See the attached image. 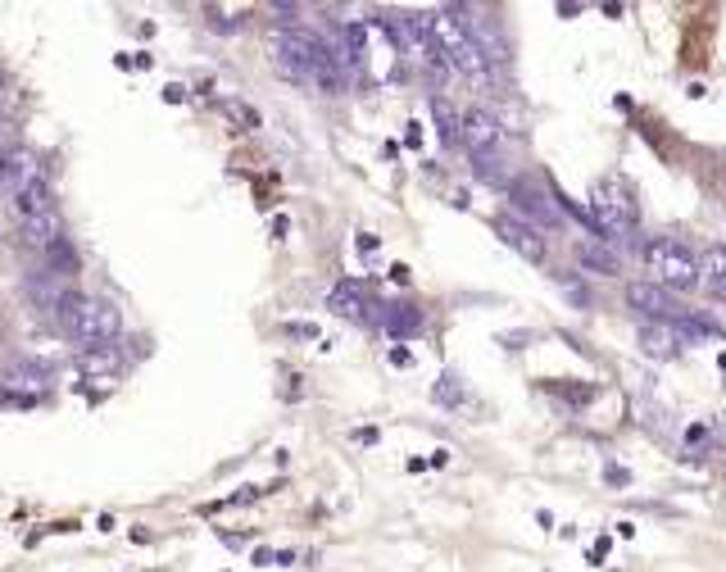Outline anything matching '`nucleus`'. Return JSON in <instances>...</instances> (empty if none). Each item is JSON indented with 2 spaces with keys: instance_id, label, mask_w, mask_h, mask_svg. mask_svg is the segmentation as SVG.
<instances>
[{
  "instance_id": "f257e3e1",
  "label": "nucleus",
  "mask_w": 726,
  "mask_h": 572,
  "mask_svg": "<svg viewBox=\"0 0 726 572\" xmlns=\"http://www.w3.org/2000/svg\"><path fill=\"white\" fill-rule=\"evenodd\" d=\"M268 64H273L282 78L318 87V91H327V96L345 91V82H350L341 69L336 46L309 28H277L273 37H268Z\"/></svg>"
},
{
  "instance_id": "f03ea898",
  "label": "nucleus",
  "mask_w": 726,
  "mask_h": 572,
  "mask_svg": "<svg viewBox=\"0 0 726 572\" xmlns=\"http://www.w3.org/2000/svg\"><path fill=\"white\" fill-rule=\"evenodd\" d=\"M55 318L59 327L78 341L82 350L87 346H114L118 332H123V314H118L109 300H91L82 296V291H64V296H55Z\"/></svg>"
},
{
  "instance_id": "7ed1b4c3",
  "label": "nucleus",
  "mask_w": 726,
  "mask_h": 572,
  "mask_svg": "<svg viewBox=\"0 0 726 572\" xmlns=\"http://www.w3.org/2000/svg\"><path fill=\"white\" fill-rule=\"evenodd\" d=\"M427 23H432V41H436V50H441V60L450 64V69H459L463 78H472L477 87H486V82H491V60L481 55L477 32L463 23V14L450 5V10L427 14Z\"/></svg>"
},
{
  "instance_id": "20e7f679",
  "label": "nucleus",
  "mask_w": 726,
  "mask_h": 572,
  "mask_svg": "<svg viewBox=\"0 0 726 572\" xmlns=\"http://www.w3.org/2000/svg\"><path fill=\"white\" fill-rule=\"evenodd\" d=\"M586 214H590V227L599 232V241H618L640 223V209L622 182H595Z\"/></svg>"
},
{
  "instance_id": "39448f33",
  "label": "nucleus",
  "mask_w": 726,
  "mask_h": 572,
  "mask_svg": "<svg viewBox=\"0 0 726 572\" xmlns=\"http://www.w3.org/2000/svg\"><path fill=\"white\" fill-rule=\"evenodd\" d=\"M645 268H649V282L663 286V291H695V286H699L695 255H690L681 241H672V237L645 246Z\"/></svg>"
},
{
  "instance_id": "423d86ee",
  "label": "nucleus",
  "mask_w": 726,
  "mask_h": 572,
  "mask_svg": "<svg viewBox=\"0 0 726 572\" xmlns=\"http://www.w3.org/2000/svg\"><path fill=\"white\" fill-rule=\"evenodd\" d=\"M50 368L37 364V359L28 355H10V364H5V377H0V386H10L5 391V400H19V405H37L41 395L50 391Z\"/></svg>"
},
{
  "instance_id": "0eeeda50",
  "label": "nucleus",
  "mask_w": 726,
  "mask_h": 572,
  "mask_svg": "<svg viewBox=\"0 0 726 572\" xmlns=\"http://www.w3.org/2000/svg\"><path fill=\"white\" fill-rule=\"evenodd\" d=\"M509 200H513V209H518V214H527L531 227H554L563 218L559 205H554V196L540 187L536 178H513L509 182Z\"/></svg>"
},
{
  "instance_id": "6e6552de",
  "label": "nucleus",
  "mask_w": 726,
  "mask_h": 572,
  "mask_svg": "<svg viewBox=\"0 0 726 572\" xmlns=\"http://www.w3.org/2000/svg\"><path fill=\"white\" fill-rule=\"evenodd\" d=\"M627 300H631V309L649 314L654 323H690V314L672 300V291H663V286H654V282H631Z\"/></svg>"
},
{
  "instance_id": "1a4fd4ad",
  "label": "nucleus",
  "mask_w": 726,
  "mask_h": 572,
  "mask_svg": "<svg viewBox=\"0 0 726 572\" xmlns=\"http://www.w3.org/2000/svg\"><path fill=\"white\" fill-rule=\"evenodd\" d=\"M459 141L477 155H500V119H495L491 109H468L459 114Z\"/></svg>"
},
{
  "instance_id": "9d476101",
  "label": "nucleus",
  "mask_w": 726,
  "mask_h": 572,
  "mask_svg": "<svg viewBox=\"0 0 726 572\" xmlns=\"http://www.w3.org/2000/svg\"><path fill=\"white\" fill-rule=\"evenodd\" d=\"M327 309L336 318H350V323H373V300H368V286L359 277H345V282L332 286V296H327Z\"/></svg>"
},
{
  "instance_id": "9b49d317",
  "label": "nucleus",
  "mask_w": 726,
  "mask_h": 572,
  "mask_svg": "<svg viewBox=\"0 0 726 572\" xmlns=\"http://www.w3.org/2000/svg\"><path fill=\"white\" fill-rule=\"evenodd\" d=\"M495 232H500L504 246H513L522 259H527V264H540V259H545V237H540V232L527 223V218L500 214V218H495Z\"/></svg>"
},
{
  "instance_id": "f8f14e48",
  "label": "nucleus",
  "mask_w": 726,
  "mask_h": 572,
  "mask_svg": "<svg viewBox=\"0 0 726 572\" xmlns=\"http://www.w3.org/2000/svg\"><path fill=\"white\" fill-rule=\"evenodd\" d=\"M37 178H46V173H41L32 150H0V191H5V196H19V191Z\"/></svg>"
},
{
  "instance_id": "ddd939ff",
  "label": "nucleus",
  "mask_w": 726,
  "mask_h": 572,
  "mask_svg": "<svg viewBox=\"0 0 726 572\" xmlns=\"http://www.w3.org/2000/svg\"><path fill=\"white\" fill-rule=\"evenodd\" d=\"M59 237H64V218H59V209H46V214L23 218L19 223V246L23 250H41V255H46Z\"/></svg>"
},
{
  "instance_id": "4468645a",
  "label": "nucleus",
  "mask_w": 726,
  "mask_h": 572,
  "mask_svg": "<svg viewBox=\"0 0 726 572\" xmlns=\"http://www.w3.org/2000/svg\"><path fill=\"white\" fill-rule=\"evenodd\" d=\"M377 323H382L386 336H395V341H409V336L422 332V309L409 305V300H395V305H377Z\"/></svg>"
},
{
  "instance_id": "2eb2a0df",
  "label": "nucleus",
  "mask_w": 726,
  "mask_h": 572,
  "mask_svg": "<svg viewBox=\"0 0 726 572\" xmlns=\"http://www.w3.org/2000/svg\"><path fill=\"white\" fill-rule=\"evenodd\" d=\"M10 209H14V218H19V223H23V218L46 214V209H55V187H50V178L28 182L19 196H10Z\"/></svg>"
},
{
  "instance_id": "dca6fc26",
  "label": "nucleus",
  "mask_w": 726,
  "mask_h": 572,
  "mask_svg": "<svg viewBox=\"0 0 726 572\" xmlns=\"http://www.w3.org/2000/svg\"><path fill=\"white\" fill-rule=\"evenodd\" d=\"M695 273L708 296L726 300V246H708L704 255H695Z\"/></svg>"
},
{
  "instance_id": "f3484780",
  "label": "nucleus",
  "mask_w": 726,
  "mask_h": 572,
  "mask_svg": "<svg viewBox=\"0 0 726 572\" xmlns=\"http://www.w3.org/2000/svg\"><path fill=\"white\" fill-rule=\"evenodd\" d=\"M681 346H686V341H681L677 323H645L640 327V350H645V355L668 359V355H677Z\"/></svg>"
},
{
  "instance_id": "a211bd4d",
  "label": "nucleus",
  "mask_w": 726,
  "mask_h": 572,
  "mask_svg": "<svg viewBox=\"0 0 726 572\" xmlns=\"http://www.w3.org/2000/svg\"><path fill=\"white\" fill-rule=\"evenodd\" d=\"M577 259H581V268H590V273H599V277H613V273H618V255H613L609 246H599V241H581Z\"/></svg>"
},
{
  "instance_id": "6ab92c4d",
  "label": "nucleus",
  "mask_w": 726,
  "mask_h": 572,
  "mask_svg": "<svg viewBox=\"0 0 726 572\" xmlns=\"http://www.w3.org/2000/svg\"><path fill=\"white\" fill-rule=\"evenodd\" d=\"M46 264H50V273H59V277H78L82 273V259H78V250H73L69 237H59L55 246L46 250Z\"/></svg>"
},
{
  "instance_id": "aec40b11",
  "label": "nucleus",
  "mask_w": 726,
  "mask_h": 572,
  "mask_svg": "<svg viewBox=\"0 0 726 572\" xmlns=\"http://www.w3.org/2000/svg\"><path fill=\"white\" fill-rule=\"evenodd\" d=\"M118 364H123L118 346H87V350L78 355V368H82V373H114Z\"/></svg>"
},
{
  "instance_id": "412c9836",
  "label": "nucleus",
  "mask_w": 726,
  "mask_h": 572,
  "mask_svg": "<svg viewBox=\"0 0 726 572\" xmlns=\"http://www.w3.org/2000/svg\"><path fill=\"white\" fill-rule=\"evenodd\" d=\"M432 114H436V128H441V141L445 146H454V141H459V114L450 109V100L432 96Z\"/></svg>"
},
{
  "instance_id": "4be33fe9",
  "label": "nucleus",
  "mask_w": 726,
  "mask_h": 572,
  "mask_svg": "<svg viewBox=\"0 0 726 572\" xmlns=\"http://www.w3.org/2000/svg\"><path fill=\"white\" fill-rule=\"evenodd\" d=\"M223 114L232 123H241V132H255L259 128V114L246 105V100H223Z\"/></svg>"
},
{
  "instance_id": "5701e85b",
  "label": "nucleus",
  "mask_w": 726,
  "mask_h": 572,
  "mask_svg": "<svg viewBox=\"0 0 726 572\" xmlns=\"http://www.w3.org/2000/svg\"><path fill=\"white\" fill-rule=\"evenodd\" d=\"M436 405H445V409L463 405V386L454 373H441V382H436Z\"/></svg>"
},
{
  "instance_id": "b1692460",
  "label": "nucleus",
  "mask_w": 726,
  "mask_h": 572,
  "mask_svg": "<svg viewBox=\"0 0 726 572\" xmlns=\"http://www.w3.org/2000/svg\"><path fill=\"white\" fill-rule=\"evenodd\" d=\"M550 391H554V395H563L568 405H586L590 395H595V386H568V382H550Z\"/></svg>"
},
{
  "instance_id": "393cba45",
  "label": "nucleus",
  "mask_w": 726,
  "mask_h": 572,
  "mask_svg": "<svg viewBox=\"0 0 726 572\" xmlns=\"http://www.w3.org/2000/svg\"><path fill=\"white\" fill-rule=\"evenodd\" d=\"M209 28H214V32H241V28H246V19H241V14H236V19H227V14L209 10Z\"/></svg>"
},
{
  "instance_id": "a878e982",
  "label": "nucleus",
  "mask_w": 726,
  "mask_h": 572,
  "mask_svg": "<svg viewBox=\"0 0 726 572\" xmlns=\"http://www.w3.org/2000/svg\"><path fill=\"white\" fill-rule=\"evenodd\" d=\"M282 332L295 336V341H318V327H314V323H286Z\"/></svg>"
},
{
  "instance_id": "bb28decb",
  "label": "nucleus",
  "mask_w": 726,
  "mask_h": 572,
  "mask_svg": "<svg viewBox=\"0 0 726 572\" xmlns=\"http://www.w3.org/2000/svg\"><path fill=\"white\" fill-rule=\"evenodd\" d=\"M273 14L286 23V28H291V19H300V14H305V10H300V5H273Z\"/></svg>"
},
{
  "instance_id": "cd10ccee",
  "label": "nucleus",
  "mask_w": 726,
  "mask_h": 572,
  "mask_svg": "<svg viewBox=\"0 0 726 572\" xmlns=\"http://www.w3.org/2000/svg\"><path fill=\"white\" fill-rule=\"evenodd\" d=\"M164 100H168V105H182V100H187V87H182V82H168Z\"/></svg>"
},
{
  "instance_id": "c85d7f7f",
  "label": "nucleus",
  "mask_w": 726,
  "mask_h": 572,
  "mask_svg": "<svg viewBox=\"0 0 726 572\" xmlns=\"http://www.w3.org/2000/svg\"><path fill=\"white\" fill-rule=\"evenodd\" d=\"M359 255H363V259H373V255H377V237H373V232H359Z\"/></svg>"
},
{
  "instance_id": "c756f323",
  "label": "nucleus",
  "mask_w": 726,
  "mask_h": 572,
  "mask_svg": "<svg viewBox=\"0 0 726 572\" xmlns=\"http://www.w3.org/2000/svg\"><path fill=\"white\" fill-rule=\"evenodd\" d=\"M604 477H609L613 486H627V482H631V473H627V468H618V464H609V468H604Z\"/></svg>"
},
{
  "instance_id": "7c9ffc66",
  "label": "nucleus",
  "mask_w": 726,
  "mask_h": 572,
  "mask_svg": "<svg viewBox=\"0 0 726 572\" xmlns=\"http://www.w3.org/2000/svg\"><path fill=\"white\" fill-rule=\"evenodd\" d=\"M391 364H395V368H413V355H409L404 346H395V350H391Z\"/></svg>"
},
{
  "instance_id": "2f4dec72",
  "label": "nucleus",
  "mask_w": 726,
  "mask_h": 572,
  "mask_svg": "<svg viewBox=\"0 0 726 572\" xmlns=\"http://www.w3.org/2000/svg\"><path fill=\"white\" fill-rule=\"evenodd\" d=\"M391 282H395V286H409V282H413V273H409L404 264H395V268H391Z\"/></svg>"
},
{
  "instance_id": "473e14b6",
  "label": "nucleus",
  "mask_w": 726,
  "mask_h": 572,
  "mask_svg": "<svg viewBox=\"0 0 726 572\" xmlns=\"http://www.w3.org/2000/svg\"><path fill=\"white\" fill-rule=\"evenodd\" d=\"M286 227H291V218L277 214V218H273V237H286Z\"/></svg>"
},
{
  "instance_id": "72a5a7b5",
  "label": "nucleus",
  "mask_w": 726,
  "mask_h": 572,
  "mask_svg": "<svg viewBox=\"0 0 726 572\" xmlns=\"http://www.w3.org/2000/svg\"><path fill=\"white\" fill-rule=\"evenodd\" d=\"M0 87H5V69H0Z\"/></svg>"
},
{
  "instance_id": "f704fd0d",
  "label": "nucleus",
  "mask_w": 726,
  "mask_h": 572,
  "mask_svg": "<svg viewBox=\"0 0 726 572\" xmlns=\"http://www.w3.org/2000/svg\"><path fill=\"white\" fill-rule=\"evenodd\" d=\"M0 400H5V386H0Z\"/></svg>"
}]
</instances>
